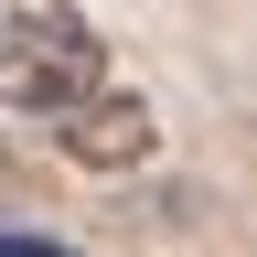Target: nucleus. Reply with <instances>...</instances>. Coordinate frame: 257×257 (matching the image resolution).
<instances>
[{"label":"nucleus","mask_w":257,"mask_h":257,"mask_svg":"<svg viewBox=\"0 0 257 257\" xmlns=\"http://www.w3.org/2000/svg\"><path fill=\"white\" fill-rule=\"evenodd\" d=\"M107 86V43L75 11H0V118H64Z\"/></svg>","instance_id":"1"},{"label":"nucleus","mask_w":257,"mask_h":257,"mask_svg":"<svg viewBox=\"0 0 257 257\" xmlns=\"http://www.w3.org/2000/svg\"><path fill=\"white\" fill-rule=\"evenodd\" d=\"M54 150L75 161V172H140V161L161 150V118L128 86H96V96H75V107L54 118Z\"/></svg>","instance_id":"2"},{"label":"nucleus","mask_w":257,"mask_h":257,"mask_svg":"<svg viewBox=\"0 0 257 257\" xmlns=\"http://www.w3.org/2000/svg\"><path fill=\"white\" fill-rule=\"evenodd\" d=\"M0 257H75V246H54V236H22V225H0Z\"/></svg>","instance_id":"3"}]
</instances>
